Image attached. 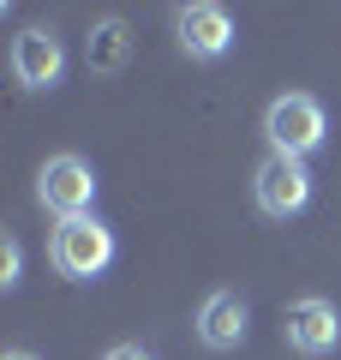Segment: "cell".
<instances>
[{
    "instance_id": "8fae6325",
    "label": "cell",
    "mask_w": 341,
    "mask_h": 360,
    "mask_svg": "<svg viewBox=\"0 0 341 360\" xmlns=\"http://www.w3.org/2000/svg\"><path fill=\"white\" fill-rule=\"evenodd\" d=\"M102 360H156V354H150L144 342H114V348H108Z\"/></svg>"
},
{
    "instance_id": "9c48e42d",
    "label": "cell",
    "mask_w": 341,
    "mask_h": 360,
    "mask_svg": "<svg viewBox=\"0 0 341 360\" xmlns=\"http://www.w3.org/2000/svg\"><path fill=\"white\" fill-rule=\"evenodd\" d=\"M126 60H132V25L126 18H96L84 37V66L114 78V72H126Z\"/></svg>"
},
{
    "instance_id": "7a4b0ae2",
    "label": "cell",
    "mask_w": 341,
    "mask_h": 360,
    "mask_svg": "<svg viewBox=\"0 0 341 360\" xmlns=\"http://www.w3.org/2000/svg\"><path fill=\"white\" fill-rule=\"evenodd\" d=\"M264 139H269V150L276 156H312V150H323V139H329V115H323V103H317L312 90H281L276 103L264 108Z\"/></svg>"
},
{
    "instance_id": "ba28073f",
    "label": "cell",
    "mask_w": 341,
    "mask_h": 360,
    "mask_svg": "<svg viewBox=\"0 0 341 360\" xmlns=\"http://www.w3.org/2000/svg\"><path fill=\"white\" fill-rule=\"evenodd\" d=\"M13 78L25 90H54L66 78V42L54 37V25H25L13 37Z\"/></svg>"
},
{
    "instance_id": "52a82bcc",
    "label": "cell",
    "mask_w": 341,
    "mask_h": 360,
    "mask_svg": "<svg viewBox=\"0 0 341 360\" xmlns=\"http://www.w3.org/2000/svg\"><path fill=\"white\" fill-rule=\"evenodd\" d=\"M198 342L210 348V354H234V348H246V336H252V307H246V295H234V288H210V295L198 300Z\"/></svg>"
},
{
    "instance_id": "3957f363",
    "label": "cell",
    "mask_w": 341,
    "mask_h": 360,
    "mask_svg": "<svg viewBox=\"0 0 341 360\" xmlns=\"http://www.w3.org/2000/svg\"><path fill=\"white\" fill-rule=\"evenodd\" d=\"M96 168L84 162L78 150H60V156H48V162L36 168V205L48 210L54 222H66V217H90V205H96Z\"/></svg>"
},
{
    "instance_id": "8992f818",
    "label": "cell",
    "mask_w": 341,
    "mask_h": 360,
    "mask_svg": "<svg viewBox=\"0 0 341 360\" xmlns=\"http://www.w3.org/2000/svg\"><path fill=\"white\" fill-rule=\"evenodd\" d=\"M234 13L227 6H215V0H192V6H180L174 13V49L186 54V60H222L227 49H234Z\"/></svg>"
},
{
    "instance_id": "7c38bea8",
    "label": "cell",
    "mask_w": 341,
    "mask_h": 360,
    "mask_svg": "<svg viewBox=\"0 0 341 360\" xmlns=\"http://www.w3.org/2000/svg\"><path fill=\"white\" fill-rule=\"evenodd\" d=\"M0 360H36V354H30V348H6Z\"/></svg>"
},
{
    "instance_id": "277c9868",
    "label": "cell",
    "mask_w": 341,
    "mask_h": 360,
    "mask_svg": "<svg viewBox=\"0 0 341 360\" xmlns=\"http://www.w3.org/2000/svg\"><path fill=\"white\" fill-rule=\"evenodd\" d=\"M252 198H258V210L276 217V222L300 217V210L312 205V168H305L300 156H276L269 150L264 162L252 168Z\"/></svg>"
},
{
    "instance_id": "6da1fadb",
    "label": "cell",
    "mask_w": 341,
    "mask_h": 360,
    "mask_svg": "<svg viewBox=\"0 0 341 360\" xmlns=\"http://www.w3.org/2000/svg\"><path fill=\"white\" fill-rule=\"evenodd\" d=\"M114 258H120V240H114V229L102 217H66V222H54L48 264L60 270L66 283H96Z\"/></svg>"
},
{
    "instance_id": "30bf717a",
    "label": "cell",
    "mask_w": 341,
    "mask_h": 360,
    "mask_svg": "<svg viewBox=\"0 0 341 360\" xmlns=\"http://www.w3.org/2000/svg\"><path fill=\"white\" fill-rule=\"evenodd\" d=\"M18 276H25V246L18 234H0V288H18Z\"/></svg>"
},
{
    "instance_id": "5b68a950",
    "label": "cell",
    "mask_w": 341,
    "mask_h": 360,
    "mask_svg": "<svg viewBox=\"0 0 341 360\" xmlns=\"http://www.w3.org/2000/svg\"><path fill=\"white\" fill-rule=\"evenodd\" d=\"M281 336H288L293 354L317 360V354H335L341 348V307L323 295H300L288 300V312H281Z\"/></svg>"
}]
</instances>
